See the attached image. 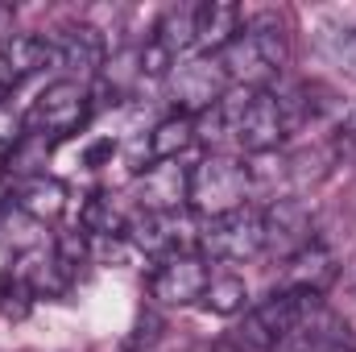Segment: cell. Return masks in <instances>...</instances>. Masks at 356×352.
<instances>
[{
    "label": "cell",
    "mask_w": 356,
    "mask_h": 352,
    "mask_svg": "<svg viewBox=\"0 0 356 352\" xmlns=\"http://www.w3.org/2000/svg\"><path fill=\"white\" fill-rule=\"evenodd\" d=\"M195 133L203 141H232L241 154H269L286 141L290 125H286L282 99L273 91L236 88L216 108L195 116Z\"/></svg>",
    "instance_id": "obj_1"
},
{
    "label": "cell",
    "mask_w": 356,
    "mask_h": 352,
    "mask_svg": "<svg viewBox=\"0 0 356 352\" xmlns=\"http://www.w3.org/2000/svg\"><path fill=\"white\" fill-rule=\"evenodd\" d=\"M228 88H253L266 91L269 79H277L290 63V33L273 13H257L241 25V33L216 54Z\"/></svg>",
    "instance_id": "obj_2"
},
{
    "label": "cell",
    "mask_w": 356,
    "mask_h": 352,
    "mask_svg": "<svg viewBox=\"0 0 356 352\" xmlns=\"http://www.w3.org/2000/svg\"><path fill=\"white\" fill-rule=\"evenodd\" d=\"M319 303H323L319 294L273 290L269 298H261V303L245 315V323L232 332V340H236V349H245V352H273Z\"/></svg>",
    "instance_id": "obj_3"
},
{
    "label": "cell",
    "mask_w": 356,
    "mask_h": 352,
    "mask_svg": "<svg viewBox=\"0 0 356 352\" xmlns=\"http://www.w3.org/2000/svg\"><path fill=\"white\" fill-rule=\"evenodd\" d=\"M249 166L241 158H228V154H207L199 166H191V191H186V203L199 211V216H224V211H236L245 207L249 199Z\"/></svg>",
    "instance_id": "obj_4"
},
{
    "label": "cell",
    "mask_w": 356,
    "mask_h": 352,
    "mask_svg": "<svg viewBox=\"0 0 356 352\" xmlns=\"http://www.w3.org/2000/svg\"><path fill=\"white\" fill-rule=\"evenodd\" d=\"M199 249L220 262H249L266 249V220L257 207H236L224 216H211L199 228Z\"/></svg>",
    "instance_id": "obj_5"
},
{
    "label": "cell",
    "mask_w": 356,
    "mask_h": 352,
    "mask_svg": "<svg viewBox=\"0 0 356 352\" xmlns=\"http://www.w3.org/2000/svg\"><path fill=\"white\" fill-rule=\"evenodd\" d=\"M166 95L182 116H203L207 108H216L228 95V79L216 63V54H195V58H178L166 75Z\"/></svg>",
    "instance_id": "obj_6"
},
{
    "label": "cell",
    "mask_w": 356,
    "mask_h": 352,
    "mask_svg": "<svg viewBox=\"0 0 356 352\" xmlns=\"http://www.w3.org/2000/svg\"><path fill=\"white\" fill-rule=\"evenodd\" d=\"M88 112H91L88 88L75 83V79H58V83H50L33 99V108L25 112V129L46 137V141L50 137H67V133H75L88 120Z\"/></svg>",
    "instance_id": "obj_7"
},
{
    "label": "cell",
    "mask_w": 356,
    "mask_h": 352,
    "mask_svg": "<svg viewBox=\"0 0 356 352\" xmlns=\"http://www.w3.org/2000/svg\"><path fill=\"white\" fill-rule=\"evenodd\" d=\"M207 282H211V273H207V262H203V257L178 253V257H166V262L154 269L149 290H154V298L166 303V307H191V303L203 298Z\"/></svg>",
    "instance_id": "obj_8"
},
{
    "label": "cell",
    "mask_w": 356,
    "mask_h": 352,
    "mask_svg": "<svg viewBox=\"0 0 356 352\" xmlns=\"http://www.w3.org/2000/svg\"><path fill=\"white\" fill-rule=\"evenodd\" d=\"M273 352H356V332L348 328L344 315L319 303Z\"/></svg>",
    "instance_id": "obj_9"
},
{
    "label": "cell",
    "mask_w": 356,
    "mask_h": 352,
    "mask_svg": "<svg viewBox=\"0 0 356 352\" xmlns=\"http://www.w3.org/2000/svg\"><path fill=\"white\" fill-rule=\"evenodd\" d=\"M261 220H266V249L282 253L286 262L294 253H302L307 245H315L311 241L315 220H311V207L302 199H277L269 211H261Z\"/></svg>",
    "instance_id": "obj_10"
},
{
    "label": "cell",
    "mask_w": 356,
    "mask_h": 352,
    "mask_svg": "<svg viewBox=\"0 0 356 352\" xmlns=\"http://www.w3.org/2000/svg\"><path fill=\"white\" fill-rule=\"evenodd\" d=\"M54 58V42L42 33H8L0 38V83L13 91L29 83L38 71H46V63Z\"/></svg>",
    "instance_id": "obj_11"
},
{
    "label": "cell",
    "mask_w": 356,
    "mask_h": 352,
    "mask_svg": "<svg viewBox=\"0 0 356 352\" xmlns=\"http://www.w3.org/2000/svg\"><path fill=\"white\" fill-rule=\"evenodd\" d=\"M129 241L137 245V249H145V253H154V257H178V253H186V241H191V228L182 224V216L170 211V216H162V211H141L137 220H129Z\"/></svg>",
    "instance_id": "obj_12"
},
{
    "label": "cell",
    "mask_w": 356,
    "mask_h": 352,
    "mask_svg": "<svg viewBox=\"0 0 356 352\" xmlns=\"http://www.w3.org/2000/svg\"><path fill=\"white\" fill-rule=\"evenodd\" d=\"M186 191H191V170L178 166V162H154L145 166V175L137 178V203L145 211H162L170 216L186 203Z\"/></svg>",
    "instance_id": "obj_13"
},
{
    "label": "cell",
    "mask_w": 356,
    "mask_h": 352,
    "mask_svg": "<svg viewBox=\"0 0 356 352\" xmlns=\"http://www.w3.org/2000/svg\"><path fill=\"white\" fill-rule=\"evenodd\" d=\"M54 54L63 58V67L71 71L75 83L104 75V67H108V42H104V33H99L95 25H75V29H67L63 42L54 46Z\"/></svg>",
    "instance_id": "obj_14"
},
{
    "label": "cell",
    "mask_w": 356,
    "mask_h": 352,
    "mask_svg": "<svg viewBox=\"0 0 356 352\" xmlns=\"http://www.w3.org/2000/svg\"><path fill=\"white\" fill-rule=\"evenodd\" d=\"M336 273H340V265L332 257V249H323L319 241L315 245H307L302 253H294L286 269H282V286L277 290H294V294H319L323 298V290L336 282Z\"/></svg>",
    "instance_id": "obj_15"
},
{
    "label": "cell",
    "mask_w": 356,
    "mask_h": 352,
    "mask_svg": "<svg viewBox=\"0 0 356 352\" xmlns=\"http://www.w3.org/2000/svg\"><path fill=\"white\" fill-rule=\"evenodd\" d=\"M241 25H245V17L228 0H203V4H195V50L199 54H220L241 33Z\"/></svg>",
    "instance_id": "obj_16"
},
{
    "label": "cell",
    "mask_w": 356,
    "mask_h": 352,
    "mask_svg": "<svg viewBox=\"0 0 356 352\" xmlns=\"http://www.w3.org/2000/svg\"><path fill=\"white\" fill-rule=\"evenodd\" d=\"M195 141H199L195 116L175 112V116H166V120L154 125V133H149V141H145V154H149V162H178Z\"/></svg>",
    "instance_id": "obj_17"
},
{
    "label": "cell",
    "mask_w": 356,
    "mask_h": 352,
    "mask_svg": "<svg viewBox=\"0 0 356 352\" xmlns=\"http://www.w3.org/2000/svg\"><path fill=\"white\" fill-rule=\"evenodd\" d=\"M0 245L8 253H38L46 245V224L33 220L25 207L17 203H4L0 207Z\"/></svg>",
    "instance_id": "obj_18"
},
{
    "label": "cell",
    "mask_w": 356,
    "mask_h": 352,
    "mask_svg": "<svg viewBox=\"0 0 356 352\" xmlns=\"http://www.w3.org/2000/svg\"><path fill=\"white\" fill-rule=\"evenodd\" d=\"M154 46H162L170 58H182V54H191L195 50V4H175V8H166L162 17H158V25H154V38H149Z\"/></svg>",
    "instance_id": "obj_19"
},
{
    "label": "cell",
    "mask_w": 356,
    "mask_h": 352,
    "mask_svg": "<svg viewBox=\"0 0 356 352\" xmlns=\"http://www.w3.org/2000/svg\"><path fill=\"white\" fill-rule=\"evenodd\" d=\"M17 207H25L33 220H54V216H63L67 211V186L58 182V178H46V175H29L25 178V186H21V195L13 199Z\"/></svg>",
    "instance_id": "obj_20"
},
{
    "label": "cell",
    "mask_w": 356,
    "mask_h": 352,
    "mask_svg": "<svg viewBox=\"0 0 356 352\" xmlns=\"http://www.w3.org/2000/svg\"><path fill=\"white\" fill-rule=\"evenodd\" d=\"M245 298H249V290H245V282H241L236 273L211 278L207 290H203V307L216 311V315H236V311L245 307Z\"/></svg>",
    "instance_id": "obj_21"
},
{
    "label": "cell",
    "mask_w": 356,
    "mask_h": 352,
    "mask_svg": "<svg viewBox=\"0 0 356 352\" xmlns=\"http://www.w3.org/2000/svg\"><path fill=\"white\" fill-rule=\"evenodd\" d=\"M323 50L340 71L356 75V25H332L323 33Z\"/></svg>",
    "instance_id": "obj_22"
},
{
    "label": "cell",
    "mask_w": 356,
    "mask_h": 352,
    "mask_svg": "<svg viewBox=\"0 0 356 352\" xmlns=\"http://www.w3.org/2000/svg\"><path fill=\"white\" fill-rule=\"evenodd\" d=\"M29 303H33L29 282H25L21 273H4V278H0V311H4V315H25Z\"/></svg>",
    "instance_id": "obj_23"
},
{
    "label": "cell",
    "mask_w": 356,
    "mask_h": 352,
    "mask_svg": "<svg viewBox=\"0 0 356 352\" xmlns=\"http://www.w3.org/2000/svg\"><path fill=\"white\" fill-rule=\"evenodd\" d=\"M21 129H25V120H21L13 108L0 104V154H13V150L21 145V137H25Z\"/></svg>",
    "instance_id": "obj_24"
},
{
    "label": "cell",
    "mask_w": 356,
    "mask_h": 352,
    "mask_svg": "<svg viewBox=\"0 0 356 352\" xmlns=\"http://www.w3.org/2000/svg\"><path fill=\"white\" fill-rule=\"evenodd\" d=\"M332 150H336V158H340V162H353V166H356V108L344 116V125L336 129Z\"/></svg>",
    "instance_id": "obj_25"
},
{
    "label": "cell",
    "mask_w": 356,
    "mask_h": 352,
    "mask_svg": "<svg viewBox=\"0 0 356 352\" xmlns=\"http://www.w3.org/2000/svg\"><path fill=\"white\" fill-rule=\"evenodd\" d=\"M112 154H116V141L108 137V141H99V145H91L88 154H83V162H88V166H99V162H108Z\"/></svg>",
    "instance_id": "obj_26"
},
{
    "label": "cell",
    "mask_w": 356,
    "mask_h": 352,
    "mask_svg": "<svg viewBox=\"0 0 356 352\" xmlns=\"http://www.w3.org/2000/svg\"><path fill=\"white\" fill-rule=\"evenodd\" d=\"M4 95H8V88H4V83H0V99H4Z\"/></svg>",
    "instance_id": "obj_27"
}]
</instances>
